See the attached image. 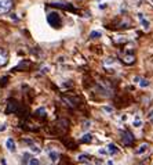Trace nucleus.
<instances>
[{
    "mask_svg": "<svg viewBox=\"0 0 153 165\" xmlns=\"http://www.w3.org/2000/svg\"><path fill=\"white\" fill-rule=\"evenodd\" d=\"M122 139H123V143L126 146H131L134 143V136L130 132H123Z\"/></svg>",
    "mask_w": 153,
    "mask_h": 165,
    "instance_id": "nucleus-5",
    "label": "nucleus"
},
{
    "mask_svg": "<svg viewBox=\"0 0 153 165\" xmlns=\"http://www.w3.org/2000/svg\"><path fill=\"white\" fill-rule=\"evenodd\" d=\"M1 165H7V162H6L4 160H1Z\"/></svg>",
    "mask_w": 153,
    "mask_h": 165,
    "instance_id": "nucleus-27",
    "label": "nucleus"
},
{
    "mask_svg": "<svg viewBox=\"0 0 153 165\" xmlns=\"http://www.w3.org/2000/svg\"><path fill=\"white\" fill-rule=\"evenodd\" d=\"M36 114H37V115H41V117H44V115H46V110H44V108H39V110L36 111Z\"/></svg>",
    "mask_w": 153,
    "mask_h": 165,
    "instance_id": "nucleus-24",
    "label": "nucleus"
},
{
    "mask_svg": "<svg viewBox=\"0 0 153 165\" xmlns=\"http://www.w3.org/2000/svg\"><path fill=\"white\" fill-rule=\"evenodd\" d=\"M58 157H60V155H58L57 151H50V153H48V158H50L51 162H57V161H58Z\"/></svg>",
    "mask_w": 153,
    "mask_h": 165,
    "instance_id": "nucleus-12",
    "label": "nucleus"
},
{
    "mask_svg": "<svg viewBox=\"0 0 153 165\" xmlns=\"http://www.w3.org/2000/svg\"><path fill=\"white\" fill-rule=\"evenodd\" d=\"M105 113H109V114H112L113 113V107H110V105H105L103 108H102Z\"/></svg>",
    "mask_w": 153,
    "mask_h": 165,
    "instance_id": "nucleus-21",
    "label": "nucleus"
},
{
    "mask_svg": "<svg viewBox=\"0 0 153 165\" xmlns=\"http://www.w3.org/2000/svg\"><path fill=\"white\" fill-rule=\"evenodd\" d=\"M123 61L126 62V64H133L135 61V57H134L133 54H126L124 57H123Z\"/></svg>",
    "mask_w": 153,
    "mask_h": 165,
    "instance_id": "nucleus-11",
    "label": "nucleus"
},
{
    "mask_svg": "<svg viewBox=\"0 0 153 165\" xmlns=\"http://www.w3.org/2000/svg\"><path fill=\"white\" fill-rule=\"evenodd\" d=\"M77 160H79V162H88V155L87 154H80L79 157H77Z\"/></svg>",
    "mask_w": 153,
    "mask_h": 165,
    "instance_id": "nucleus-16",
    "label": "nucleus"
},
{
    "mask_svg": "<svg viewBox=\"0 0 153 165\" xmlns=\"http://www.w3.org/2000/svg\"><path fill=\"white\" fill-rule=\"evenodd\" d=\"M18 110V104H17V101L15 100H8V103H7V107H6V114H12L15 113Z\"/></svg>",
    "mask_w": 153,
    "mask_h": 165,
    "instance_id": "nucleus-4",
    "label": "nucleus"
},
{
    "mask_svg": "<svg viewBox=\"0 0 153 165\" xmlns=\"http://www.w3.org/2000/svg\"><path fill=\"white\" fill-rule=\"evenodd\" d=\"M82 142H83V143H91V142H92V135L86 133L82 137Z\"/></svg>",
    "mask_w": 153,
    "mask_h": 165,
    "instance_id": "nucleus-14",
    "label": "nucleus"
},
{
    "mask_svg": "<svg viewBox=\"0 0 153 165\" xmlns=\"http://www.w3.org/2000/svg\"><path fill=\"white\" fill-rule=\"evenodd\" d=\"M28 165H40V161H39L37 158H31Z\"/></svg>",
    "mask_w": 153,
    "mask_h": 165,
    "instance_id": "nucleus-20",
    "label": "nucleus"
},
{
    "mask_svg": "<svg viewBox=\"0 0 153 165\" xmlns=\"http://www.w3.org/2000/svg\"><path fill=\"white\" fill-rule=\"evenodd\" d=\"M113 62H114V58H113V57H106V58L103 60V64H105V65H112Z\"/></svg>",
    "mask_w": 153,
    "mask_h": 165,
    "instance_id": "nucleus-19",
    "label": "nucleus"
},
{
    "mask_svg": "<svg viewBox=\"0 0 153 165\" xmlns=\"http://www.w3.org/2000/svg\"><path fill=\"white\" fill-rule=\"evenodd\" d=\"M90 128H91V121H88V119H87V121H83V129H84V131H88Z\"/></svg>",
    "mask_w": 153,
    "mask_h": 165,
    "instance_id": "nucleus-18",
    "label": "nucleus"
},
{
    "mask_svg": "<svg viewBox=\"0 0 153 165\" xmlns=\"http://www.w3.org/2000/svg\"><path fill=\"white\" fill-rule=\"evenodd\" d=\"M6 128H7V126H6L4 124H0V132H4V131H6Z\"/></svg>",
    "mask_w": 153,
    "mask_h": 165,
    "instance_id": "nucleus-26",
    "label": "nucleus"
},
{
    "mask_svg": "<svg viewBox=\"0 0 153 165\" xmlns=\"http://www.w3.org/2000/svg\"><path fill=\"white\" fill-rule=\"evenodd\" d=\"M114 42L123 43V42H127V38H123V36H120V38H114Z\"/></svg>",
    "mask_w": 153,
    "mask_h": 165,
    "instance_id": "nucleus-22",
    "label": "nucleus"
},
{
    "mask_svg": "<svg viewBox=\"0 0 153 165\" xmlns=\"http://www.w3.org/2000/svg\"><path fill=\"white\" fill-rule=\"evenodd\" d=\"M148 150H149V144H148V143H142V144L135 150V154H137V155H142V154H145Z\"/></svg>",
    "mask_w": 153,
    "mask_h": 165,
    "instance_id": "nucleus-7",
    "label": "nucleus"
},
{
    "mask_svg": "<svg viewBox=\"0 0 153 165\" xmlns=\"http://www.w3.org/2000/svg\"><path fill=\"white\" fill-rule=\"evenodd\" d=\"M29 150H31L32 153H35V154H39V153H41V147H39V146H36V144H31Z\"/></svg>",
    "mask_w": 153,
    "mask_h": 165,
    "instance_id": "nucleus-15",
    "label": "nucleus"
},
{
    "mask_svg": "<svg viewBox=\"0 0 153 165\" xmlns=\"http://www.w3.org/2000/svg\"><path fill=\"white\" fill-rule=\"evenodd\" d=\"M134 82L138 83L139 87H149V86H150V81H148V79H145V78H141V76H135V78H134Z\"/></svg>",
    "mask_w": 153,
    "mask_h": 165,
    "instance_id": "nucleus-6",
    "label": "nucleus"
},
{
    "mask_svg": "<svg viewBox=\"0 0 153 165\" xmlns=\"http://www.w3.org/2000/svg\"><path fill=\"white\" fill-rule=\"evenodd\" d=\"M106 150H108V153H109V154H112V155H116L117 153H119V148H117L114 144H112V143H110V144H108Z\"/></svg>",
    "mask_w": 153,
    "mask_h": 165,
    "instance_id": "nucleus-10",
    "label": "nucleus"
},
{
    "mask_svg": "<svg viewBox=\"0 0 153 165\" xmlns=\"http://www.w3.org/2000/svg\"><path fill=\"white\" fill-rule=\"evenodd\" d=\"M99 36H101V32L99 31H92L91 33H90V38H91V39H98Z\"/></svg>",
    "mask_w": 153,
    "mask_h": 165,
    "instance_id": "nucleus-17",
    "label": "nucleus"
},
{
    "mask_svg": "<svg viewBox=\"0 0 153 165\" xmlns=\"http://www.w3.org/2000/svg\"><path fill=\"white\" fill-rule=\"evenodd\" d=\"M47 21H48V24L52 25L54 28H58V27L61 25V17H60L57 13H50V14L47 15Z\"/></svg>",
    "mask_w": 153,
    "mask_h": 165,
    "instance_id": "nucleus-1",
    "label": "nucleus"
},
{
    "mask_svg": "<svg viewBox=\"0 0 153 165\" xmlns=\"http://www.w3.org/2000/svg\"><path fill=\"white\" fill-rule=\"evenodd\" d=\"M98 153H99V154H102V155H105V154H109L106 148H99V151H98Z\"/></svg>",
    "mask_w": 153,
    "mask_h": 165,
    "instance_id": "nucleus-25",
    "label": "nucleus"
},
{
    "mask_svg": "<svg viewBox=\"0 0 153 165\" xmlns=\"http://www.w3.org/2000/svg\"><path fill=\"white\" fill-rule=\"evenodd\" d=\"M6 147L8 148V151L14 153V151H15V142H14L12 139H7V140H6Z\"/></svg>",
    "mask_w": 153,
    "mask_h": 165,
    "instance_id": "nucleus-9",
    "label": "nucleus"
},
{
    "mask_svg": "<svg viewBox=\"0 0 153 165\" xmlns=\"http://www.w3.org/2000/svg\"><path fill=\"white\" fill-rule=\"evenodd\" d=\"M12 7V0H0V14L8 13Z\"/></svg>",
    "mask_w": 153,
    "mask_h": 165,
    "instance_id": "nucleus-2",
    "label": "nucleus"
},
{
    "mask_svg": "<svg viewBox=\"0 0 153 165\" xmlns=\"http://www.w3.org/2000/svg\"><path fill=\"white\" fill-rule=\"evenodd\" d=\"M138 20H139V22H141V25H142V29L143 31H149L150 29V22H149V20L143 15V13H138Z\"/></svg>",
    "mask_w": 153,
    "mask_h": 165,
    "instance_id": "nucleus-3",
    "label": "nucleus"
},
{
    "mask_svg": "<svg viewBox=\"0 0 153 165\" xmlns=\"http://www.w3.org/2000/svg\"><path fill=\"white\" fill-rule=\"evenodd\" d=\"M148 121L153 124V108L150 110V111H149V114H148Z\"/></svg>",
    "mask_w": 153,
    "mask_h": 165,
    "instance_id": "nucleus-23",
    "label": "nucleus"
},
{
    "mask_svg": "<svg viewBox=\"0 0 153 165\" xmlns=\"http://www.w3.org/2000/svg\"><path fill=\"white\" fill-rule=\"evenodd\" d=\"M6 62H7V53L4 50H0V65H3Z\"/></svg>",
    "mask_w": 153,
    "mask_h": 165,
    "instance_id": "nucleus-13",
    "label": "nucleus"
},
{
    "mask_svg": "<svg viewBox=\"0 0 153 165\" xmlns=\"http://www.w3.org/2000/svg\"><path fill=\"white\" fill-rule=\"evenodd\" d=\"M133 126H135V128H141V126H142V118H141L139 114H137V115L134 117Z\"/></svg>",
    "mask_w": 153,
    "mask_h": 165,
    "instance_id": "nucleus-8",
    "label": "nucleus"
}]
</instances>
